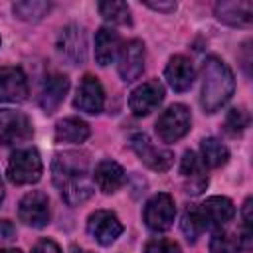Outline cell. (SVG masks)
I'll return each instance as SVG.
<instances>
[{
  "instance_id": "6",
  "label": "cell",
  "mask_w": 253,
  "mask_h": 253,
  "mask_svg": "<svg viewBox=\"0 0 253 253\" xmlns=\"http://www.w3.org/2000/svg\"><path fill=\"white\" fill-rule=\"evenodd\" d=\"M204 229L221 231L233 217H235V206L225 196H211L204 204L198 206Z\"/></svg>"
},
{
  "instance_id": "16",
  "label": "cell",
  "mask_w": 253,
  "mask_h": 253,
  "mask_svg": "<svg viewBox=\"0 0 253 253\" xmlns=\"http://www.w3.org/2000/svg\"><path fill=\"white\" fill-rule=\"evenodd\" d=\"M164 77L168 81V85L178 91V93H184L192 87L194 79H196V71H194V65L188 57L184 55H174L170 57L166 69H164Z\"/></svg>"
},
{
  "instance_id": "9",
  "label": "cell",
  "mask_w": 253,
  "mask_h": 253,
  "mask_svg": "<svg viewBox=\"0 0 253 253\" xmlns=\"http://www.w3.org/2000/svg\"><path fill=\"white\" fill-rule=\"evenodd\" d=\"M57 49L59 53L71 63V65H79L85 61L87 57V38H85V30L77 24H69L61 30L59 38H57Z\"/></svg>"
},
{
  "instance_id": "22",
  "label": "cell",
  "mask_w": 253,
  "mask_h": 253,
  "mask_svg": "<svg viewBox=\"0 0 253 253\" xmlns=\"http://www.w3.org/2000/svg\"><path fill=\"white\" fill-rule=\"evenodd\" d=\"M91 136V128L89 125L79 119V117H67L61 119L55 126V138L57 142H73V144H81Z\"/></svg>"
},
{
  "instance_id": "4",
  "label": "cell",
  "mask_w": 253,
  "mask_h": 253,
  "mask_svg": "<svg viewBox=\"0 0 253 253\" xmlns=\"http://www.w3.org/2000/svg\"><path fill=\"white\" fill-rule=\"evenodd\" d=\"M190 125H192L190 109L182 103H174L166 111H162V115L158 117L156 134L164 142H176L190 130Z\"/></svg>"
},
{
  "instance_id": "13",
  "label": "cell",
  "mask_w": 253,
  "mask_h": 253,
  "mask_svg": "<svg viewBox=\"0 0 253 253\" xmlns=\"http://www.w3.org/2000/svg\"><path fill=\"white\" fill-rule=\"evenodd\" d=\"M144 69V43L140 40H130L121 45L119 51V75L125 83L140 77Z\"/></svg>"
},
{
  "instance_id": "36",
  "label": "cell",
  "mask_w": 253,
  "mask_h": 253,
  "mask_svg": "<svg viewBox=\"0 0 253 253\" xmlns=\"http://www.w3.org/2000/svg\"><path fill=\"white\" fill-rule=\"evenodd\" d=\"M4 200V184H2V178H0V204Z\"/></svg>"
},
{
  "instance_id": "24",
  "label": "cell",
  "mask_w": 253,
  "mask_h": 253,
  "mask_svg": "<svg viewBox=\"0 0 253 253\" xmlns=\"http://www.w3.org/2000/svg\"><path fill=\"white\" fill-rule=\"evenodd\" d=\"M200 148H202L204 164H208L210 168H219L229 160L227 146L223 142H219L217 138H204Z\"/></svg>"
},
{
  "instance_id": "23",
  "label": "cell",
  "mask_w": 253,
  "mask_h": 253,
  "mask_svg": "<svg viewBox=\"0 0 253 253\" xmlns=\"http://www.w3.org/2000/svg\"><path fill=\"white\" fill-rule=\"evenodd\" d=\"M12 10L24 22H38L43 16H47V12L51 10V4L45 0H22V2H14Z\"/></svg>"
},
{
  "instance_id": "25",
  "label": "cell",
  "mask_w": 253,
  "mask_h": 253,
  "mask_svg": "<svg viewBox=\"0 0 253 253\" xmlns=\"http://www.w3.org/2000/svg\"><path fill=\"white\" fill-rule=\"evenodd\" d=\"M99 12L111 24H130V8L126 2H99Z\"/></svg>"
},
{
  "instance_id": "30",
  "label": "cell",
  "mask_w": 253,
  "mask_h": 253,
  "mask_svg": "<svg viewBox=\"0 0 253 253\" xmlns=\"http://www.w3.org/2000/svg\"><path fill=\"white\" fill-rule=\"evenodd\" d=\"M251 198L245 200L243 204V243L249 247V239H251Z\"/></svg>"
},
{
  "instance_id": "17",
  "label": "cell",
  "mask_w": 253,
  "mask_h": 253,
  "mask_svg": "<svg viewBox=\"0 0 253 253\" xmlns=\"http://www.w3.org/2000/svg\"><path fill=\"white\" fill-rule=\"evenodd\" d=\"M180 174L184 178L186 184V192L192 196H198L206 190L208 186V176L204 170V162L198 160V156L192 150H186L182 156V164H180Z\"/></svg>"
},
{
  "instance_id": "3",
  "label": "cell",
  "mask_w": 253,
  "mask_h": 253,
  "mask_svg": "<svg viewBox=\"0 0 253 253\" xmlns=\"http://www.w3.org/2000/svg\"><path fill=\"white\" fill-rule=\"evenodd\" d=\"M42 158L36 148H20L10 156L8 162V180L12 184H36L42 178Z\"/></svg>"
},
{
  "instance_id": "5",
  "label": "cell",
  "mask_w": 253,
  "mask_h": 253,
  "mask_svg": "<svg viewBox=\"0 0 253 253\" xmlns=\"http://www.w3.org/2000/svg\"><path fill=\"white\" fill-rule=\"evenodd\" d=\"M174 215H176V206H174V198L166 192L154 194L146 206H144V223L148 225V229L152 231H166L172 227L174 223Z\"/></svg>"
},
{
  "instance_id": "18",
  "label": "cell",
  "mask_w": 253,
  "mask_h": 253,
  "mask_svg": "<svg viewBox=\"0 0 253 253\" xmlns=\"http://www.w3.org/2000/svg\"><path fill=\"white\" fill-rule=\"evenodd\" d=\"M215 16L219 22L229 24V26H249L253 20V4L249 0L217 2Z\"/></svg>"
},
{
  "instance_id": "28",
  "label": "cell",
  "mask_w": 253,
  "mask_h": 253,
  "mask_svg": "<svg viewBox=\"0 0 253 253\" xmlns=\"http://www.w3.org/2000/svg\"><path fill=\"white\" fill-rule=\"evenodd\" d=\"M249 125V115L243 109H231L225 119V128L231 134H241Z\"/></svg>"
},
{
  "instance_id": "2",
  "label": "cell",
  "mask_w": 253,
  "mask_h": 253,
  "mask_svg": "<svg viewBox=\"0 0 253 253\" xmlns=\"http://www.w3.org/2000/svg\"><path fill=\"white\" fill-rule=\"evenodd\" d=\"M235 79L227 63L215 55L206 57L204 61V83H202V107L206 113L219 111L233 95Z\"/></svg>"
},
{
  "instance_id": "10",
  "label": "cell",
  "mask_w": 253,
  "mask_h": 253,
  "mask_svg": "<svg viewBox=\"0 0 253 253\" xmlns=\"http://www.w3.org/2000/svg\"><path fill=\"white\" fill-rule=\"evenodd\" d=\"M87 231H89V235L97 243L111 245L123 233V223L119 221V217L113 211H109V210H97L87 219Z\"/></svg>"
},
{
  "instance_id": "27",
  "label": "cell",
  "mask_w": 253,
  "mask_h": 253,
  "mask_svg": "<svg viewBox=\"0 0 253 253\" xmlns=\"http://www.w3.org/2000/svg\"><path fill=\"white\" fill-rule=\"evenodd\" d=\"M237 251H239V239L221 231L213 233L210 241V253H237Z\"/></svg>"
},
{
  "instance_id": "31",
  "label": "cell",
  "mask_w": 253,
  "mask_h": 253,
  "mask_svg": "<svg viewBox=\"0 0 253 253\" xmlns=\"http://www.w3.org/2000/svg\"><path fill=\"white\" fill-rule=\"evenodd\" d=\"M32 253H61L59 245L51 239H40L34 247H32Z\"/></svg>"
},
{
  "instance_id": "15",
  "label": "cell",
  "mask_w": 253,
  "mask_h": 253,
  "mask_svg": "<svg viewBox=\"0 0 253 253\" xmlns=\"http://www.w3.org/2000/svg\"><path fill=\"white\" fill-rule=\"evenodd\" d=\"M28 97V79L20 67H0V101L20 103Z\"/></svg>"
},
{
  "instance_id": "14",
  "label": "cell",
  "mask_w": 253,
  "mask_h": 253,
  "mask_svg": "<svg viewBox=\"0 0 253 253\" xmlns=\"http://www.w3.org/2000/svg\"><path fill=\"white\" fill-rule=\"evenodd\" d=\"M73 105H75V109H79L83 113H89V115H97V113L103 111L105 91H103L101 81L95 75H85L81 79L77 95L73 99Z\"/></svg>"
},
{
  "instance_id": "19",
  "label": "cell",
  "mask_w": 253,
  "mask_h": 253,
  "mask_svg": "<svg viewBox=\"0 0 253 253\" xmlns=\"http://www.w3.org/2000/svg\"><path fill=\"white\" fill-rule=\"evenodd\" d=\"M67 89H69V79L63 73H49L45 77V83H43V89L40 95L42 109L45 113H53L61 105Z\"/></svg>"
},
{
  "instance_id": "20",
  "label": "cell",
  "mask_w": 253,
  "mask_h": 253,
  "mask_svg": "<svg viewBox=\"0 0 253 253\" xmlns=\"http://www.w3.org/2000/svg\"><path fill=\"white\" fill-rule=\"evenodd\" d=\"M93 180H95V184L99 186L101 192L113 194V192H117L125 184V170L115 160H101L95 166Z\"/></svg>"
},
{
  "instance_id": "7",
  "label": "cell",
  "mask_w": 253,
  "mask_h": 253,
  "mask_svg": "<svg viewBox=\"0 0 253 253\" xmlns=\"http://www.w3.org/2000/svg\"><path fill=\"white\" fill-rule=\"evenodd\" d=\"M34 134L32 123L28 115L14 109H2L0 111V142L10 146L18 142L30 140Z\"/></svg>"
},
{
  "instance_id": "21",
  "label": "cell",
  "mask_w": 253,
  "mask_h": 253,
  "mask_svg": "<svg viewBox=\"0 0 253 253\" xmlns=\"http://www.w3.org/2000/svg\"><path fill=\"white\" fill-rule=\"evenodd\" d=\"M121 51V36L111 28H101L95 34V59L99 65H109Z\"/></svg>"
},
{
  "instance_id": "35",
  "label": "cell",
  "mask_w": 253,
  "mask_h": 253,
  "mask_svg": "<svg viewBox=\"0 0 253 253\" xmlns=\"http://www.w3.org/2000/svg\"><path fill=\"white\" fill-rule=\"evenodd\" d=\"M0 253H22L20 249H0Z\"/></svg>"
},
{
  "instance_id": "12",
  "label": "cell",
  "mask_w": 253,
  "mask_h": 253,
  "mask_svg": "<svg viewBox=\"0 0 253 253\" xmlns=\"http://www.w3.org/2000/svg\"><path fill=\"white\" fill-rule=\"evenodd\" d=\"M130 146L136 152V156L150 168L156 172H166L172 162H174V154L170 150H162L158 146H154L150 142V138L146 134H134L130 138Z\"/></svg>"
},
{
  "instance_id": "34",
  "label": "cell",
  "mask_w": 253,
  "mask_h": 253,
  "mask_svg": "<svg viewBox=\"0 0 253 253\" xmlns=\"http://www.w3.org/2000/svg\"><path fill=\"white\" fill-rule=\"evenodd\" d=\"M69 253H91V251H85V249H81V247H77V245H73Z\"/></svg>"
},
{
  "instance_id": "32",
  "label": "cell",
  "mask_w": 253,
  "mask_h": 253,
  "mask_svg": "<svg viewBox=\"0 0 253 253\" xmlns=\"http://www.w3.org/2000/svg\"><path fill=\"white\" fill-rule=\"evenodd\" d=\"M144 6H148V8H152V10H158V12H174L176 10V2H172V0H158V2H154V0H144Z\"/></svg>"
},
{
  "instance_id": "29",
  "label": "cell",
  "mask_w": 253,
  "mask_h": 253,
  "mask_svg": "<svg viewBox=\"0 0 253 253\" xmlns=\"http://www.w3.org/2000/svg\"><path fill=\"white\" fill-rule=\"evenodd\" d=\"M144 253H182L180 245L172 239H166V237H156V239H150L144 247Z\"/></svg>"
},
{
  "instance_id": "11",
  "label": "cell",
  "mask_w": 253,
  "mask_h": 253,
  "mask_svg": "<svg viewBox=\"0 0 253 253\" xmlns=\"http://www.w3.org/2000/svg\"><path fill=\"white\" fill-rule=\"evenodd\" d=\"M162 99H164V85L158 79H150L138 85L130 93L128 107L136 117H146L162 103Z\"/></svg>"
},
{
  "instance_id": "26",
  "label": "cell",
  "mask_w": 253,
  "mask_h": 253,
  "mask_svg": "<svg viewBox=\"0 0 253 253\" xmlns=\"http://www.w3.org/2000/svg\"><path fill=\"white\" fill-rule=\"evenodd\" d=\"M182 231L188 237V241H196L202 231H204V223L198 211V206H188L182 213Z\"/></svg>"
},
{
  "instance_id": "1",
  "label": "cell",
  "mask_w": 253,
  "mask_h": 253,
  "mask_svg": "<svg viewBox=\"0 0 253 253\" xmlns=\"http://www.w3.org/2000/svg\"><path fill=\"white\" fill-rule=\"evenodd\" d=\"M53 182L61 190L63 200L69 206H77L91 198L93 184L89 178L87 158L79 152H63L53 160Z\"/></svg>"
},
{
  "instance_id": "33",
  "label": "cell",
  "mask_w": 253,
  "mask_h": 253,
  "mask_svg": "<svg viewBox=\"0 0 253 253\" xmlns=\"http://www.w3.org/2000/svg\"><path fill=\"white\" fill-rule=\"evenodd\" d=\"M14 235H16L14 225H12L10 221L2 219V221H0V241H10V239H14Z\"/></svg>"
},
{
  "instance_id": "8",
  "label": "cell",
  "mask_w": 253,
  "mask_h": 253,
  "mask_svg": "<svg viewBox=\"0 0 253 253\" xmlns=\"http://www.w3.org/2000/svg\"><path fill=\"white\" fill-rule=\"evenodd\" d=\"M18 217L30 227H45L49 223V200L43 192H28L18 206Z\"/></svg>"
}]
</instances>
